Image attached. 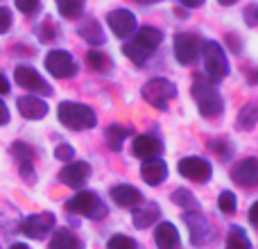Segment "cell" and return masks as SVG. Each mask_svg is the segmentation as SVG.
<instances>
[{"mask_svg":"<svg viewBox=\"0 0 258 249\" xmlns=\"http://www.w3.org/2000/svg\"><path fill=\"white\" fill-rule=\"evenodd\" d=\"M192 98L197 102V109L204 118H215L222 113V95L220 91L213 86V82L204 75H197L195 82H192Z\"/></svg>","mask_w":258,"mask_h":249,"instance_id":"cell-1","label":"cell"},{"mask_svg":"<svg viewBox=\"0 0 258 249\" xmlns=\"http://www.w3.org/2000/svg\"><path fill=\"white\" fill-rule=\"evenodd\" d=\"M57 116L63 127L73 129V132L93 129L95 122H98L93 109H91L89 104H80V102H61L57 109Z\"/></svg>","mask_w":258,"mask_h":249,"instance_id":"cell-2","label":"cell"},{"mask_svg":"<svg viewBox=\"0 0 258 249\" xmlns=\"http://www.w3.org/2000/svg\"><path fill=\"white\" fill-rule=\"evenodd\" d=\"M202 54H204V71L206 77H209L213 84L222 82L224 77L229 75V61H227V54H224L222 45L218 41H206L202 45Z\"/></svg>","mask_w":258,"mask_h":249,"instance_id":"cell-3","label":"cell"},{"mask_svg":"<svg viewBox=\"0 0 258 249\" xmlns=\"http://www.w3.org/2000/svg\"><path fill=\"white\" fill-rule=\"evenodd\" d=\"M66 209L71 211V213L86 215V218H93V220H102L104 215H107V206L91 191H82V193H77V195H73L71 200L66 202Z\"/></svg>","mask_w":258,"mask_h":249,"instance_id":"cell-4","label":"cell"},{"mask_svg":"<svg viewBox=\"0 0 258 249\" xmlns=\"http://www.w3.org/2000/svg\"><path fill=\"white\" fill-rule=\"evenodd\" d=\"M177 95V86L172 82L163 80V77H156V80H150L145 86H143V98L156 109H165V104Z\"/></svg>","mask_w":258,"mask_h":249,"instance_id":"cell-5","label":"cell"},{"mask_svg":"<svg viewBox=\"0 0 258 249\" xmlns=\"http://www.w3.org/2000/svg\"><path fill=\"white\" fill-rule=\"evenodd\" d=\"M202 45H204V41L200 39V34L181 32V34H177V39H174V57H177L179 64L190 66L202 54Z\"/></svg>","mask_w":258,"mask_h":249,"instance_id":"cell-6","label":"cell"},{"mask_svg":"<svg viewBox=\"0 0 258 249\" xmlns=\"http://www.w3.org/2000/svg\"><path fill=\"white\" fill-rule=\"evenodd\" d=\"M183 222L188 224L190 229V242L195 247H204L209 245L211 240L215 238V231H213V224L200 213V211H186L183 215Z\"/></svg>","mask_w":258,"mask_h":249,"instance_id":"cell-7","label":"cell"},{"mask_svg":"<svg viewBox=\"0 0 258 249\" xmlns=\"http://www.w3.org/2000/svg\"><path fill=\"white\" fill-rule=\"evenodd\" d=\"M45 68L52 77L57 80H68V77H75L77 73V64L66 50H52L45 57Z\"/></svg>","mask_w":258,"mask_h":249,"instance_id":"cell-8","label":"cell"},{"mask_svg":"<svg viewBox=\"0 0 258 249\" xmlns=\"http://www.w3.org/2000/svg\"><path fill=\"white\" fill-rule=\"evenodd\" d=\"M177 170H179V174H181V177L192 179V181H197V183L209 181L211 174H213L211 163L206 159H202V156H186V159L179 161Z\"/></svg>","mask_w":258,"mask_h":249,"instance_id":"cell-9","label":"cell"},{"mask_svg":"<svg viewBox=\"0 0 258 249\" xmlns=\"http://www.w3.org/2000/svg\"><path fill=\"white\" fill-rule=\"evenodd\" d=\"M52 229H54V215L52 213L27 215V218L21 222V233H25L27 238H34V240H43Z\"/></svg>","mask_w":258,"mask_h":249,"instance_id":"cell-10","label":"cell"},{"mask_svg":"<svg viewBox=\"0 0 258 249\" xmlns=\"http://www.w3.org/2000/svg\"><path fill=\"white\" fill-rule=\"evenodd\" d=\"M14 77H16L18 86H23V89L32 91V93L52 95V89H50V84L39 75V73L34 71V68H30V66H18L16 71H14Z\"/></svg>","mask_w":258,"mask_h":249,"instance_id":"cell-11","label":"cell"},{"mask_svg":"<svg viewBox=\"0 0 258 249\" xmlns=\"http://www.w3.org/2000/svg\"><path fill=\"white\" fill-rule=\"evenodd\" d=\"M107 23L118 39H129L136 32V16L129 9H113V12H109Z\"/></svg>","mask_w":258,"mask_h":249,"instance_id":"cell-12","label":"cell"},{"mask_svg":"<svg viewBox=\"0 0 258 249\" xmlns=\"http://www.w3.org/2000/svg\"><path fill=\"white\" fill-rule=\"evenodd\" d=\"M231 179L242 188L258 186V159L249 156V159L238 161V163L231 168Z\"/></svg>","mask_w":258,"mask_h":249,"instance_id":"cell-13","label":"cell"},{"mask_svg":"<svg viewBox=\"0 0 258 249\" xmlns=\"http://www.w3.org/2000/svg\"><path fill=\"white\" fill-rule=\"evenodd\" d=\"M89 177H91V165L86 161H73V163L63 165L61 172H59V181L71 188H82Z\"/></svg>","mask_w":258,"mask_h":249,"instance_id":"cell-14","label":"cell"},{"mask_svg":"<svg viewBox=\"0 0 258 249\" xmlns=\"http://www.w3.org/2000/svg\"><path fill=\"white\" fill-rule=\"evenodd\" d=\"M132 152H134V156H138V159H143V161L159 159L161 152H163V143L156 136H152V134H141V136L134 138Z\"/></svg>","mask_w":258,"mask_h":249,"instance_id":"cell-15","label":"cell"},{"mask_svg":"<svg viewBox=\"0 0 258 249\" xmlns=\"http://www.w3.org/2000/svg\"><path fill=\"white\" fill-rule=\"evenodd\" d=\"M154 240L159 249H181V238L172 222H161L154 229Z\"/></svg>","mask_w":258,"mask_h":249,"instance_id":"cell-16","label":"cell"},{"mask_svg":"<svg viewBox=\"0 0 258 249\" xmlns=\"http://www.w3.org/2000/svg\"><path fill=\"white\" fill-rule=\"evenodd\" d=\"M111 200L122 209H134L143 202V195L138 188L129 186V183H118V186L111 188Z\"/></svg>","mask_w":258,"mask_h":249,"instance_id":"cell-17","label":"cell"},{"mask_svg":"<svg viewBox=\"0 0 258 249\" xmlns=\"http://www.w3.org/2000/svg\"><path fill=\"white\" fill-rule=\"evenodd\" d=\"M18 111L27 120H41L48 113V104L36 95H23V98H18Z\"/></svg>","mask_w":258,"mask_h":249,"instance_id":"cell-18","label":"cell"},{"mask_svg":"<svg viewBox=\"0 0 258 249\" xmlns=\"http://www.w3.org/2000/svg\"><path fill=\"white\" fill-rule=\"evenodd\" d=\"M159 215H161V209L154 204V202H145V204L141 202V204L136 206V211H134L132 222L136 229H147L159 220Z\"/></svg>","mask_w":258,"mask_h":249,"instance_id":"cell-19","label":"cell"},{"mask_svg":"<svg viewBox=\"0 0 258 249\" xmlns=\"http://www.w3.org/2000/svg\"><path fill=\"white\" fill-rule=\"evenodd\" d=\"M141 177L145 179V183H150V186H159V183H163V179L168 177V165L161 159H147L141 168Z\"/></svg>","mask_w":258,"mask_h":249,"instance_id":"cell-20","label":"cell"},{"mask_svg":"<svg viewBox=\"0 0 258 249\" xmlns=\"http://www.w3.org/2000/svg\"><path fill=\"white\" fill-rule=\"evenodd\" d=\"M12 154L16 156L18 165H21V174L27 181H34V168H32V161H34V152L32 147H27L25 143H14L12 145Z\"/></svg>","mask_w":258,"mask_h":249,"instance_id":"cell-21","label":"cell"},{"mask_svg":"<svg viewBox=\"0 0 258 249\" xmlns=\"http://www.w3.org/2000/svg\"><path fill=\"white\" fill-rule=\"evenodd\" d=\"M80 36L91 45H102L104 43V32L102 25H100L95 18H86L84 23L80 25Z\"/></svg>","mask_w":258,"mask_h":249,"instance_id":"cell-22","label":"cell"},{"mask_svg":"<svg viewBox=\"0 0 258 249\" xmlns=\"http://www.w3.org/2000/svg\"><path fill=\"white\" fill-rule=\"evenodd\" d=\"M134 39H136L141 45H145L147 50H152V52H154V50L159 48V43L163 41V32H161L159 27L143 25V27H138V32H136V36H134Z\"/></svg>","mask_w":258,"mask_h":249,"instance_id":"cell-23","label":"cell"},{"mask_svg":"<svg viewBox=\"0 0 258 249\" xmlns=\"http://www.w3.org/2000/svg\"><path fill=\"white\" fill-rule=\"evenodd\" d=\"M50 249H84V245L71 229H59L50 240Z\"/></svg>","mask_w":258,"mask_h":249,"instance_id":"cell-24","label":"cell"},{"mask_svg":"<svg viewBox=\"0 0 258 249\" xmlns=\"http://www.w3.org/2000/svg\"><path fill=\"white\" fill-rule=\"evenodd\" d=\"M238 129H245V132H249V129H254L258 125V100H251V102H247L245 107L238 111Z\"/></svg>","mask_w":258,"mask_h":249,"instance_id":"cell-25","label":"cell"},{"mask_svg":"<svg viewBox=\"0 0 258 249\" xmlns=\"http://www.w3.org/2000/svg\"><path fill=\"white\" fill-rule=\"evenodd\" d=\"M127 136H132V129L122 127V125H109V127L104 129V141H107V145L111 147L113 152L122 150V141H125Z\"/></svg>","mask_w":258,"mask_h":249,"instance_id":"cell-26","label":"cell"},{"mask_svg":"<svg viewBox=\"0 0 258 249\" xmlns=\"http://www.w3.org/2000/svg\"><path fill=\"white\" fill-rule=\"evenodd\" d=\"M122 52H125V57L129 59V61L136 64V66H143V64L152 57V50H147L145 45H141L136 39L127 41V43L122 45Z\"/></svg>","mask_w":258,"mask_h":249,"instance_id":"cell-27","label":"cell"},{"mask_svg":"<svg viewBox=\"0 0 258 249\" xmlns=\"http://www.w3.org/2000/svg\"><path fill=\"white\" fill-rule=\"evenodd\" d=\"M86 64H89L93 71L98 73H109L111 71V59H109L107 52H100V50H89V54H86Z\"/></svg>","mask_w":258,"mask_h":249,"instance_id":"cell-28","label":"cell"},{"mask_svg":"<svg viewBox=\"0 0 258 249\" xmlns=\"http://www.w3.org/2000/svg\"><path fill=\"white\" fill-rule=\"evenodd\" d=\"M172 202L177 206H181V209L186 211H200V202L195 200V195H192L190 191H186V188H177V191L172 193Z\"/></svg>","mask_w":258,"mask_h":249,"instance_id":"cell-29","label":"cell"},{"mask_svg":"<svg viewBox=\"0 0 258 249\" xmlns=\"http://www.w3.org/2000/svg\"><path fill=\"white\" fill-rule=\"evenodd\" d=\"M57 3V9L63 18H77L82 12H84V0H54Z\"/></svg>","mask_w":258,"mask_h":249,"instance_id":"cell-30","label":"cell"},{"mask_svg":"<svg viewBox=\"0 0 258 249\" xmlns=\"http://www.w3.org/2000/svg\"><path fill=\"white\" fill-rule=\"evenodd\" d=\"M227 249H251L249 238L245 236V231H242L240 227H231V229H229Z\"/></svg>","mask_w":258,"mask_h":249,"instance_id":"cell-31","label":"cell"},{"mask_svg":"<svg viewBox=\"0 0 258 249\" xmlns=\"http://www.w3.org/2000/svg\"><path fill=\"white\" fill-rule=\"evenodd\" d=\"M107 249H136V240L129 236H122V233H116L113 238H109Z\"/></svg>","mask_w":258,"mask_h":249,"instance_id":"cell-32","label":"cell"},{"mask_svg":"<svg viewBox=\"0 0 258 249\" xmlns=\"http://www.w3.org/2000/svg\"><path fill=\"white\" fill-rule=\"evenodd\" d=\"M218 206H220V211H222V213L231 215L233 211H236V195H233V193H229V191H224L222 195L218 197Z\"/></svg>","mask_w":258,"mask_h":249,"instance_id":"cell-33","label":"cell"},{"mask_svg":"<svg viewBox=\"0 0 258 249\" xmlns=\"http://www.w3.org/2000/svg\"><path fill=\"white\" fill-rule=\"evenodd\" d=\"M242 18L249 27H258V5H247L242 9Z\"/></svg>","mask_w":258,"mask_h":249,"instance_id":"cell-34","label":"cell"},{"mask_svg":"<svg viewBox=\"0 0 258 249\" xmlns=\"http://www.w3.org/2000/svg\"><path fill=\"white\" fill-rule=\"evenodd\" d=\"M54 156H57L59 161H73L75 150H73L71 145H66V143H61V145H57V150H54Z\"/></svg>","mask_w":258,"mask_h":249,"instance_id":"cell-35","label":"cell"},{"mask_svg":"<svg viewBox=\"0 0 258 249\" xmlns=\"http://www.w3.org/2000/svg\"><path fill=\"white\" fill-rule=\"evenodd\" d=\"M39 3L41 0H16V7L21 9L23 14H34L39 9Z\"/></svg>","mask_w":258,"mask_h":249,"instance_id":"cell-36","label":"cell"},{"mask_svg":"<svg viewBox=\"0 0 258 249\" xmlns=\"http://www.w3.org/2000/svg\"><path fill=\"white\" fill-rule=\"evenodd\" d=\"M9 25H12V12H9V9H5V7H0V34H3V32H7Z\"/></svg>","mask_w":258,"mask_h":249,"instance_id":"cell-37","label":"cell"},{"mask_svg":"<svg viewBox=\"0 0 258 249\" xmlns=\"http://www.w3.org/2000/svg\"><path fill=\"white\" fill-rule=\"evenodd\" d=\"M54 32H57V30H54V27L50 25V23H45V25L41 27V41H52L54 36H57Z\"/></svg>","mask_w":258,"mask_h":249,"instance_id":"cell-38","label":"cell"},{"mask_svg":"<svg viewBox=\"0 0 258 249\" xmlns=\"http://www.w3.org/2000/svg\"><path fill=\"white\" fill-rule=\"evenodd\" d=\"M7 122H9V109H7V104L0 100V127L7 125Z\"/></svg>","mask_w":258,"mask_h":249,"instance_id":"cell-39","label":"cell"},{"mask_svg":"<svg viewBox=\"0 0 258 249\" xmlns=\"http://www.w3.org/2000/svg\"><path fill=\"white\" fill-rule=\"evenodd\" d=\"M249 222L254 224V227H258V202L251 204V209H249Z\"/></svg>","mask_w":258,"mask_h":249,"instance_id":"cell-40","label":"cell"},{"mask_svg":"<svg viewBox=\"0 0 258 249\" xmlns=\"http://www.w3.org/2000/svg\"><path fill=\"white\" fill-rule=\"evenodd\" d=\"M179 3H181L183 7H188V9H197V7L204 5V0H179Z\"/></svg>","mask_w":258,"mask_h":249,"instance_id":"cell-41","label":"cell"},{"mask_svg":"<svg viewBox=\"0 0 258 249\" xmlns=\"http://www.w3.org/2000/svg\"><path fill=\"white\" fill-rule=\"evenodd\" d=\"M9 91V82L5 80V75H0V95H5Z\"/></svg>","mask_w":258,"mask_h":249,"instance_id":"cell-42","label":"cell"},{"mask_svg":"<svg viewBox=\"0 0 258 249\" xmlns=\"http://www.w3.org/2000/svg\"><path fill=\"white\" fill-rule=\"evenodd\" d=\"M229 36V41H231V45H233V50H236V52H238V50H240V43H238V39H236V34H227Z\"/></svg>","mask_w":258,"mask_h":249,"instance_id":"cell-43","label":"cell"},{"mask_svg":"<svg viewBox=\"0 0 258 249\" xmlns=\"http://www.w3.org/2000/svg\"><path fill=\"white\" fill-rule=\"evenodd\" d=\"M220 5H222V7H231V5H236L238 0H218Z\"/></svg>","mask_w":258,"mask_h":249,"instance_id":"cell-44","label":"cell"},{"mask_svg":"<svg viewBox=\"0 0 258 249\" xmlns=\"http://www.w3.org/2000/svg\"><path fill=\"white\" fill-rule=\"evenodd\" d=\"M9 249H30V247H27V245H21V242H18V245H12Z\"/></svg>","mask_w":258,"mask_h":249,"instance_id":"cell-45","label":"cell"},{"mask_svg":"<svg viewBox=\"0 0 258 249\" xmlns=\"http://www.w3.org/2000/svg\"><path fill=\"white\" fill-rule=\"evenodd\" d=\"M136 3H143V5H150V3H161V0H136Z\"/></svg>","mask_w":258,"mask_h":249,"instance_id":"cell-46","label":"cell"},{"mask_svg":"<svg viewBox=\"0 0 258 249\" xmlns=\"http://www.w3.org/2000/svg\"><path fill=\"white\" fill-rule=\"evenodd\" d=\"M256 82H258V73H256L254 77H251V84H256Z\"/></svg>","mask_w":258,"mask_h":249,"instance_id":"cell-47","label":"cell"}]
</instances>
